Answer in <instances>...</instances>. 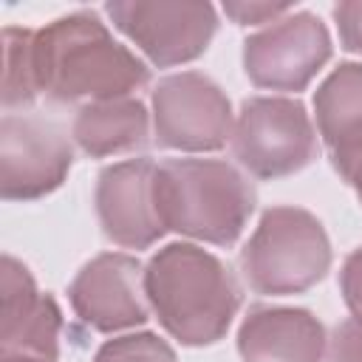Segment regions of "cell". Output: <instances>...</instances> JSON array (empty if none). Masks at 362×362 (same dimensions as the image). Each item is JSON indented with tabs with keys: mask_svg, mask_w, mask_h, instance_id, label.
<instances>
[{
	"mask_svg": "<svg viewBox=\"0 0 362 362\" xmlns=\"http://www.w3.org/2000/svg\"><path fill=\"white\" fill-rule=\"evenodd\" d=\"M40 93L54 102L124 99L150 82V68L93 11H74L34 31Z\"/></svg>",
	"mask_w": 362,
	"mask_h": 362,
	"instance_id": "obj_1",
	"label": "cell"
},
{
	"mask_svg": "<svg viewBox=\"0 0 362 362\" xmlns=\"http://www.w3.org/2000/svg\"><path fill=\"white\" fill-rule=\"evenodd\" d=\"M144 291L161 328L189 348L223 339L240 308V286L232 269L184 240L167 243L147 260Z\"/></svg>",
	"mask_w": 362,
	"mask_h": 362,
	"instance_id": "obj_2",
	"label": "cell"
},
{
	"mask_svg": "<svg viewBox=\"0 0 362 362\" xmlns=\"http://www.w3.org/2000/svg\"><path fill=\"white\" fill-rule=\"evenodd\" d=\"M153 192L167 232L212 246H232L257 204L252 181L223 158H167Z\"/></svg>",
	"mask_w": 362,
	"mask_h": 362,
	"instance_id": "obj_3",
	"label": "cell"
},
{
	"mask_svg": "<svg viewBox=\"0 0 362 362\" xmlns=\"http://www.w3.org/2000/svg\"><path fill=\"white\" fill-rule=\"evenodd\" d=\"M331 269L325 226L300 206H272L240 249V272L257 294L288 297L317 286Z\"/></svg>",
	"mask_w": 362,
	"mask_h": 362,
	"instance_id": "obj_4",
	"label": "cell"
},
{
	"mask_svg": "<svg viewBox=\"0 0 362 362\" xmlns=\"http://www.w3.org/2000/svg\"><path fill=\"white\" fill-rule=\"evenodd\" d=\"M232 153L238 164L260 181L305 170L317 158V133L305 105L291 96L246 99L235 119Z\"/></svg>",
	"mask_w": 362,
	"mask_h": 362,
	"instance_id": "obj_5",
	"label": "cell"
},
{
	"mask_svg": "<svg viewBox=\"0 0 362 362\" xmlns=\"http://www.w3.org/2000/svg\"><path fill=\"white\" fill-rule=\"evenodd\" d=\"M105 11L158 68L198 59L218 31V11L204 0H110Z\"/></svg>",
	"mask_w": 362,
	"mask_h": 362,
	"instance_id": "obj_6",
	"label": "cell"
},
{
	"mask_svg": "<svg viewBox=\"0 0 362 362\" xmlns=\"http://www.w3.org/2000/svg\"><path fill=\"white\" fill-rule=\"evenodd\" d=\"M232 102L201 71H181L153 88V133L158 147L215 153L232 141Z\"/></svg>",
	"mask_w": 362,
	"mask_h": 362,
	"instance_id": "obj_7",
	"label": "cell"
},
{
	"mask_svg": "<svg viewBox=\"0 0 362 362\" xmlns=\"http://www.w3.org/2000/svg\"><path fill=\"white\" fill-rule=\"evenodd\" d=\"M331 34L311 11H288L243 40V71L266 90H305L331 59Z\"/></svg>",
	"mask_w": 362,
	"mask_h": 362,
	"instance_id": "obj_8",
	"label": "cell"
},
{
	"mask_svg": "<svg viewBox=\"0 0 362 362\" xmlns=\"http://www.w3.org/2000/svg\"><path fill=\"white\" fill-rule=\"evenodd\" d=\"M74 147L59 124L37 113H3L0 119V198L37 201L68 178Z\"/></svg>",
	"mask_w": 362,
	"mask_h": 362,
	"instance_id": "obj_9",
	"label": "cell"
},
{
	"mask_svg": "<svg viewBox=\"0 0 362 362\" xmlns=\"http://www.w3.org/2000/svg\"><path fill=\"white\" fill-rule=\"evenodd\" d=\"M68 300L74 314L102 334L136 328L150 320L144 266L124 252H102L88 260L71 280Z\"/></svg>",
	"mask_w": 362,
	"mask_h": 362,
	"instance_id": "obj_10",
	"label": "cell"
},
{
	"mask_svg": "<svg viewBox=\"0 0 362 362\" xmlns=\"http://www.w3.org/2000/svg\"><path fill=\"white\" fill-rule=\"evenodd\" d=\"M153 178L156 164L147 156L107 164L99 173L93 189L96 218L105 238L116 246L147 249L167 232L156 206Z\"/></svg>",
	"mask_w": 362,
	"mask_h": 362,
	"instance_id": "obj_11",
	"label": "cell"
},
{
	"mask_svg": "<svg viewBox=\"0 0 362 362\" xmlns=\"http://www.w3.org/2000/svg\"><path fill=\"white\" fill-rule=\"evenodd\" d=\"M62 311L51 294H42L28 272L11 255L0 263V356L59 359Z\"/></svg>",
	"mask_w": 362,
	"mask_h": 362,
	"instance_id": "obj_12",
	"label": "cell"
},
{
	"mask_svg": "<svg viewBox=\"0 0 362 362\" xmlns=\"http://www.w3.org/2000/svg\"><path fill=\"white\" fill-rule=\"evenodd\" d=\"M328 337L308 308L252 305L238 328L243 362H322Z\"/></svg>",
	"mask_w": 362,
	"mask_h": 362,
	"instance_id": "obj_13",
	"label": "cell"
},
{
	"mask_svg": "<svg viewBox=\"0 0 362 362\" xmlns=\"http://www.w3.org/2000/svg\"><path fill=\"white\" fill-rule=\"evenodd\" d=\"M314 113L331 164L345 178L362 156V62H339L320 82L314 90Z\"/></svg>",
	"mask_w": 362,
	"mask_h": 362,
	"instance_id": "obj_14",
	"label": "cell"
},
{
	"mask_svg": "<svg viewBox=\"0 0 362 362\" xmlns=\"http://www.w3.org/2000/svg\"><path fill=\"white\" fill-rule=\"evenodd\" d=\"M74 141L90 158L141 150L150 136V113L141 99H105L88 102L74 116Z\"/></svg>",
	"mask_w": 362,
	"mask_h": 362,
	"instance_id": "obj_15",
	"label": "cell"
},
{
	"mask_svg": "<svg viewBox=\"0 0 362 362\" xmlns=\"http://www.w3.org/2000/svg\"><path fill=\"white\" fill-rule=\"evenodd\" d=\"M3 107H25L40 96L37 68H34V31L6 25L3 28Z\"/></svg>",
	"mask_w": 362,
	"mask_h": 362,
	"instance_id": "obj_16",
	"label": "cell"
},
{
	"mask_svg": "<svg viewBox=\"0 0 362 362\" xmlns=\"http://www.w3.org/2000/svg\"><path fill=\"white\" fill-rule=\"evenodd\" d=\"M93 362H178L167 339L153 331L122 334L99 345Z\"/></svg>",
	"mask_w": 362,
	"mask_h": 362,
	"instance_id": "obj_17",
	"label": "cell"
},
{
	"mask_svg": "<svg viewBox=\"0 0 362 362\" xmlns=\"http://www.w3.org/2000/svg\"><path fill=\"white\" fill-rule=\"evenodd\" d=\"M226 17H232L235 25H260L274 23L283 14L294 11L291 3H269V0H226L223 3Z\"/></svg>",
	"mask_w": 362,
	"mask_h": 362,
	"instance_id": "obj_18",
	"label": "cell"
},
{
	"mask_svg": "<svg viewBox=\"0 0 362 362\" xmlns=\"http://www.w3.org/2000/svg\"><path fill=\"white\" fill-rule=\"evenodd\" d=\"M328 362H362V317L342 320L328 337Z\"/></svg>",
	"mask_w": 362,
	"mask_h": 362,
	"instance_id": "obj_19",
	"label": "cell"
},
{
	"mask_svg": "<svg viewBox=\"0 0 362 362\" xmlns=\"http://www.w3.org/2000/svg\"><path fill=\"white\" fill-rule=\"evenodd\" d=\"M339 42L345 51L362 54V0H342L334 6Z\"/></svg>",
	"mask_w": 362,
	"mask_h": 362,
	"instance_id": "obj_20",
	"label": "cell"
},
{
	"mask_svg": "<svg viewBox=\"0 0 362 362\" xmlns=\"http://www.w3.org/2000/svg\"><path fill=\"white\" fill-rule=\"evenodd\" d=\"M339 291L354 317H362V246L354 249L339 272Z\"/></svg>",
	"mask_w": 362,
	"mask_h": 362,
	"instance_id": "obj_21",
	"label": "cell"
},
{
	"mask_svg": "<svg viewBox=\"0 0 362 362\" xmlns=\"http://www.w3.org/2000/svg\"><path fill=\"white\" fill-rule=\"evenodd\" d=\"M345 181L354 187V192H356V198H359V204H362V156L351 164V170L345 173Z\"/></svg>",
	"mask_w": 362,
	"mask_h": 362,
	"instance_id": "obj_22",
	"label": "cell"
},
{
	"mask_svg": "<svg viewBox=\"0 0 362 362\" xmlns=\"http://www.w3.org/2000/svg\"><path fill=\"white\" fill-rule=\"evenodd\" d=\"M0 362H59V359H42V356H25V354H14V356H0Z\"/></svg>",
	"mask_w": 362,
	"mask_h": 362,
	"instance_id": "obj_23",
	"label": "cell"
}]
</instances>
